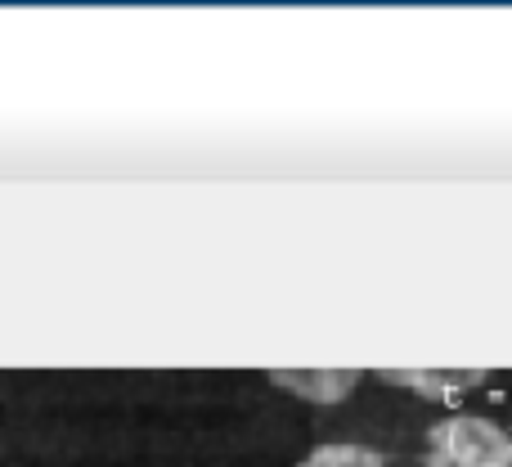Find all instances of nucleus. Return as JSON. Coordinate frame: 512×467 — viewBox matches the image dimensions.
Segmentation results:
<instances>
[{"mask_svg":"<svg viewBox=\"0 0 512 467\" xmlns=\"http://www.w3.org/2000/svg\"><path fill=\"white\" fill-rule=\"evenodd\" d=\"M423 467H512V432L481 414H450L427 427Z\"/></svg>","mask_w":512,"mask_h":467,"instance_id":"1","label":"nucleus"},{"mask_svg":"<svg viewBox=\"0 0 512 467\" xmlns=\"http://www.w3.org/2000/svg\"><path fill=\"white\" fill-rule=\"evenodd\" d=\"M364 373L360 369H274L270 382L292 396H301L306 405H342Z\"/></svg>","mask_w":512,"mask_h":467,"instance_id":"2","label":"nucleus"},{"mask_svg":"<svg viewBox=\"0 0 512 467\" xmlns=\"http://www.w3.org/2000/svg\"><path fill=\"white\" fill-rule=\"evenodd\" d=\"M382 382H396V387H409L418 396H459V391L477 387L486 382V369H414V373H400V369H387Z\"/></svg>","mask_w":512,"mask_h":467,"instance_id":"3","label":"nucleus"},{"mask_svg":"<svg viewBox=\"0 0 512 467\" xmlns=\"http://www.w3.org/2000/svg\"><path fill=\"white\" fill-rule=\"evenodd\" d=\"M297 467H387V459L378 450H369V445L333 441V445H315Z\"/></svg>","mask_w":512,"mask_h":467,"instance_id":"4","label":"nucleus"}]
</instances>
